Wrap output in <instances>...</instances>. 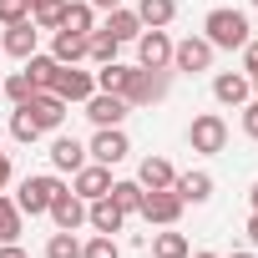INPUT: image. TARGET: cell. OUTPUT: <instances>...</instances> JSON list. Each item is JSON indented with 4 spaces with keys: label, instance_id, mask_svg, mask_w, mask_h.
Segmentation results:
<instances>
[{
    "label": "cell",
    "instance_id": "obj_20",
    "mask_svg": "<svg viewBox=\"0 0 258 258\" xmlns=\"http://www.w3.org/2000/svg\"><path fill=\"white\" fill-rule=\"evenodd\" d=\"M56 71H61V61H56V56H41V51H36V56H26V76H31V86H36V91H51V86H56Z\"/></svg>",
    "mask_w": 258,
    "mask_h": 258
},
{
    "label": "cell",
    "instance_id": "obj_4",
    "mask_svg": "<svg viewBox=\"0 0 258 258\" xmlns=\"http://www.w3.org/2000/svg\"><path fill=\"white\" fill-rule=\"evenodd\" d=\"M56 192H61V182H56V177H46V172H36V177H26V182H21L16 208H21V213H31V218H36V213H51V198H56Z\"/></svg>",
    "mask_w": 258,
    "mask_h": 258
},
{
    "label": "cell",
    "instance_id": "obj_23",
    "mask_svg": "<svg viewBox=\"0 0 258 258\" xmlns=\"http://www.w3.org/2000/svg\"><path fill=\"white\" fill-rule=\"evenodd\" d=\"M61 31L91 36V31H96V11L86 6V0H66V16H61Z\"/></svg>",
    "mask_w": 258,
    "mask_h": 258
},
{
    "label": "cell",
    "instance_id": "obj_12",
    "mask_svg": "<svg viewBox=\"0 0 258 258\" xmlns=\"http://www.w3.org/2000/svg\"><path fill=\"white\" fill-rule=\"evenodd\" d=\"M51 223L66 228V233H76V228L86 223V198H76L71 187H61V192L51 198Z\"/></svg>",
    "mask_w": 258,
    "mask_h": 258
},
{
    "label": "cell",
    "instance_id": "obj_35",
    "mask_svg": "<svg viewBox=\"0 0 258 258\" xmlns=\"http://www.w3.org/2000/svg\"><path fill=\"white\" fill-rule=\"evenodd\" d=\"M0 91H6V96L21 106V101H31V91H36V86H31V76H26V71H16V76H11L6 86H0Z\"/></svg>",
    "mask_w": 258,
    "mask_h": 258
},
{
    "label": "cell",
    "instance_id": "obj_28",
    "mask_svg": "<svg viewBox=\"0 0 258 258\" xmlns=\"http://www.w3.org/2000/svg\"><path fill=\"white\" fill-rule=\"evenodd\" d=\"M116 46H121V41H111L106 31H91V36H86V56H91L96 66H106V61H116Z\"/></svg>",
    "mask_w": 258,
    "mask_h": 258
},
{
    "label": "cell",
    "instance_id": "obj_15",
    "mask_svg": "<svg viewBox=\"0 0 258 258\" xmlns=\"http://www.w3.org/2000/svg\"><path fill=\"white\" fill-rule=\"evenodd\" d=\"M86 223H91L96 233H106V238H111V233H121L126 213H121V208H116L111 198H91V203H86Z\"/></svg>",
    "mask_w": 258,
    "mask_h": 258
},
{
    "label": "cell",
    "instance_id": "obj_6",
    "mask_svg": "<svg viewBox=\"0 0 258 258\" xmlns=\"http://www.w3.org/2000/svg\"><path fill=\"white\" fill-rule=\"evenodd\" d=\"M21 106L31 111V121L41 126V132H56V126L66 121V101L56 91H31V101H21Z\"/></svg>",
    "mask_w": 258,
    "mask_h": 258
},
{
    "label": "cell",
    "instance_id": "obj_1",
    "mask_svg": "<svg viewBox=\"0 0 258 258\" xmlns=\"http://www.w3.org/2000/svg\"><path fill=\"white\" fill-rule=\"evenodd\" d=\"M203 36H208V46H213V51H243V46L253 41V36H248V16H243V11H208Z\"/></svg>",
    "mask_w": 258,
    "mask_h": 258
},
{
    "label": "cell",
    "instance_id": "obj_14",
    "mask_svg": "<svg viewBox=\"0 0 258 258\" xmlns=\"http://www.w3.org/2000/svg\"><path fill=\"white\" fill-rule=\"evenodd\" d=\"M248 91H253V76H243V71H223V76H213V96H218L223 106H243Z\"/></svg>",
    "mask_w": 258,
    "mask_h": 258
},
{
    "label": "cell",
    "instance_id": "obj_22",
    "mask_svg": "<svg viewBox=\"0 0 258 258\" xmlns=\"http://www.w3.org/2000/svg\"><path fill=\"white\" fill-rule=\"evenodd\" d=\"M172 16H177V0H142V6H137V21H142V31H162Z\"/></svg>",
    "mask_w": 258,
    "mask_h": 258
},
{
    "label": "cell",
    "instance_id": "obj_31",
    "mask_svg": "<svg viewBox=\"0 0 258 258\" xmlns=\"http://www.w3.org/2000/svg\"><path fill=\"white\" fill-rule=\"evenodd\" d=\"M16 238H21V208L0 198V243H16Z\"/></svg>",
    "mask_w": 258,
    "mask_h": 258
},
{
    "label": "cell",
    "instance_id": "obj_40",
    "mask_svg": "<svg viewBox=\"0 0 258 258\" xmlns=\"http://www.w3.org/2000/svg\"><path fill=\"white\" fill-rule=\"evenodd\" d=\"M248 243L258 248V208H253V218H248Z\"/></svg>",
    "mask_w": 258,
    "mask_h": 258
},
{
    "label": "cell",
    "instance_id": "obj_45",
    "mask_svg": "<svg viewBox=\"0 0 258 258\" xmlns=\"http://www.w3.org/2000/svg\"><path fill=\"white\" fill-rule=\"evenodd\" d=\"M253 91H258V76H253Z\"/></svg>",
    "mask_w": 258,
    "mask_h": 258
},
{
    "label": "cell",
    "instance_id": "obj_43",
    "mask_svg": "<svg viewBox=\"0 0 258 258\" xmlns=\"http://www.w3.org/2000/svg\"><path fill=\"white\" fill-rule=\"evenodd\" d=\"M253 208H258V182H253Z\"/></svg>",
    "mask_w": 258,
    "mask_h": 258
},
{
    "label": "cell",
    "instance_id": "obj_5",
    "mask_svg": "<svg viewBox=\"0 0 258 258\" xmlns=\"http://www.w3.org/2000/svg\"><path fill=\"white\" fill-rule=\"evenodd\" d=\"M101 167H116L126 152H132V142H126V132L121 126H96V137H91V147H86Z\"/></svg>",
    "mask_w": 258,
    "mask_h": 258
},
{
    "label": "cell",
    "instance_id": "obj_13",
    "mask_svg": "<svg viewBox=\"0 0 258 258\" xmlns=\"http://www.w3.org/2000/svg\"><path fill=\"white\" fill-rule=\"evenodd\" d=\"M51 91H56L61 101H86V96L96 91V76H91V71H76V66H61Z\"/></svg>",
    "mask_w": 258,
    "mask_h": 258
},
{
    "label": "cell",
    "instance_id": "obj_32",
    "mask_svg": "<svg viewBox=\"0 0 258 258\" xmlns=\"http://www.w3.org/2000/svg\"><path fill=\"white\" fill-rule=\"evenodd\" d=\"M11 137H16V142H36V137H41V126L31 121L26 106H16V116H11Z\"/></svg>",
    "mask_w": 258,
    "mask_h": 258
},
{
    "label": "cell",
    "instance_id": "obj_11",
    "mask_svg": "<svg viewBox=\"0 0 258 258\" xmlns=\"http://www.w3.org/2000/svg\"><path fill=\"white\" fill-rule=\"evenodd\" d=\"M71 177H76V182H71V192H76V198H86V203L111 192V167H101V162H86V167H76Z\"/></svg>",
    "mask_w": 258,
    "mask_h": 258
},
{
    "label": "cell",
    "instance_id": "obj_39",
    "mask_svg": "<svg viewBox=\"0 0 258 258\" xmlns=\"http://www.w3.org/2000/svg\"><path fill=\"white\" fill-rule=\"evenodd\" d=\"M11 182V152H0V187Z\"/></svg>",
    "mask_w": 258,
    "mask_h": 258
},
{
    "label": "cell",
    "instance_id": "obj_24",
    "mask_svg": "<svg viewBox=\"0 0 258 258\" xmlns=\"http://www.w3.org/2000/svg\"><path fill=\"white\" fill-rule=\"evenodd\" d=\"M51 56H56L61 66H76V61L86 56V36H76V31H56V41H51Z\"/></svg>",
    "mask_w": 258,
    "mask_h": 258
},
{
    "label": "cell",
    "instance_id": "obj_25",
    "mask_svg": "<svg viewBox=\"0 0 258 258\" xmlns=\"http://www.w3.org/2000/svg\"><path fill=\"white\" fill-rule=\"evenodd\" d=\"M66 16V0H31V26L36 31H61Z\"/></svg>",
    "mask_w": 258,
    "mask_h": 258
},
{
    "label": "cell",
    "instance_id": "obj_9",
    "mask_svg": "<svg viewBox=\"0 0 258 258\" xmlns=\"http://www.w3.org/2000/svg\"><path fill=\"white\" fill-rule=\"evenodd\" d=\"M126 111H132L126 96H111V91H91V96H86V116H91L96 126H121Z\"/></svg>",
    "mask_w": 258,
    "mask_h": 258
},
{
    "label": "cell",
    "instance_id": "obj_30",
    "mask_svg": "<svg viewBox=\"0 0 258 258\" xmlns=\"http://www.w3.org/2000/svg\"><path fill=\"white\" fill-rule=\"evenodd\" d=\"M46 258H81V243H76V233L56 228V233H51V243H46Z\"/></svg>",
    "mask_w": 258,
    "mask_h": 258
},
{
    "label": "cell",
    "instance_id": "obj_33",
    "mask_svg": "<svg viewBox=\"0 0 258 258\" xmlns=\"http://www.w3.org/2000/svg\"><path fill=\"white\" fill-rule=\"evenodd\" d=\"M31 21V0H0V26H21Z\"/></svg>",
    "mask_w": 258,
    "mask_h": 258
},
{
    "label": "cell",
    "instance_id": "obj_18",
    "mask_svg": "<svg viewBox=\"0 0 258 258\" xmlns=\"http://www.w3.org/2000/svg\"><path fill=\"white\" fill-rule=\"evenodd\" d=\"M137 182H142L147 192H157V187H172V182H177V172H172V162H167V157H147V162L137 167Z\"/></svg>",
    "mask_w": 258,
    "mask_h": 258
},
{
    "label": "cell",
    "instance_id": "obj_7",
    "mask_svg": "<svg viewBox=\"0 0 258 258\" xmlns=\"http://www.w3.org/2000/svg\"><path fill=\"white\" fill-rule=\"evenodd\" d=\"M182 208H187V203H182L172 187H157V192L142 198V218H147V223H162V228H172V223L182 218Z\"/></svg>",
    "mask_w": 258,
    "mask_h": 258
},
{
    "label": "cell",
    "instance_id": "obj_36",
    "mask_svg": "<svg viewBox=\"0 0 258 258\" xmlns=\"http://www.w3.org/2000/svg\"><path fill=\"white\" fill-rule=\"evenodd\" d=\"M243 132L258 142V101H243Z\"/></svg>",
    "mask_w": 258,
    "mask_h": 258
},
{
    "label": "cell",
    "instance_id": "obj_41",
    "mask_svg": "<svg viewBox=\"0 0 258 258\" xmlns=\"http://www.w3.org/2000/svg\"><path fill=\"white\" fill-rule=\"evenodd\" d=\"M86 6H91V11H116L121 0H86Z\"/></svg>",
    "mask_w": 258,
    "mask_h": 258
},
{
    "label": "cell",
    "instance_id": "obj_2",
    "mask_svg": "<svg viewBox=\"0 0 258 258\" xmlns=\"http://www.w3.org/2000/svg\"><path fill=\"white\" fill-rule=\"evenodd\" d=\"M167 91H172V76H167V71H147V66H137L132 81H126V106H152V101H162Z\"/></svg>",
    "mask_w": 258,
    "mask_h": 258
},
{
    "label": "cell",
    "instance_id": "obj_44",
    "mask_svg": "<svg viewBox=\"0 0 258 258\" xmlns=\"http://www.w3.org/2000/svg\"><path fill=\"white\" fill-rule=\"evenodd\" d=\"M228 258H253V253H228Z\"/></svg>",
    "mask_w": 258,
    "mask_h": 258
},
{
    "label": "cell",
    "instance_id": "obj_34",
    "mask_svg": "<svg viewBox=\"0 0 258 258\" xmlns=\"http://www.w3.org/2000/svg\"><path fill=\"white\" fill-rule=\"evenodd\" d=\"M81 258H121V248H116L106 233H96L91 243H81Z\"/></svg>",
    "mask_w": 258,
    "mask_h": 258
},
{
    "label": "cell",
    "instance_id": "obj_27",
    "mask_svg": "<svg viewBox=\"0 0 258 258\" xmlns=\"http://www.w3.org/2000/svg\"><path fill=\"white\" fill-rule=\"evenodd\" d=\"M121 213H142V198H147V187L142 182H111V192H106Z\"/></svg>",
    "mask_w": 258,
    "mask_h": 258
},
{
    "label": "cell",
    "instance_id": "obj_19",
    "mask_svg": "<svg viewBox=\"0 0 258 258\" xmlns=\"http://www.w3.org/2000/svg\"><path fill=\"white\" fill-rule=\"evenodd\" d=\"M101 31H106L111 41H137V36H142V21H137V11H121V6H116V11H106V26H101Z\"/></svg>",
    "mask_w": 258,
    "mask_h": 258
},
{
    "label": "cell",
    "instance_id": "obj_47",
    "mask_svg": "<svg viewBox=\"0 0 258 258\" xmlns=\"http://www.w3.org/2000/svg\"><path fill=\"white\" fill-rule=\"evenodd\" d=\"M0 86H6V81H0Z\"/></svg>",
    "mask_w": 258,
    "mask_h": 258
},
{
    "label": "cell",
    "instance_id": "obj_29",
    "mask_svg": "<svg viewBox=\"0 0 258 258\" xmlns=\"http://www.w3.org/2000/svg\"><path fill=\"white\" fill-rule=\"evenodd\" d=\"M152 253H157V258H187L192 248H187L182 233H157V238H152Z\"/></svg>",
    "mask_w": 258,
    "mask_h": 258
},
{
    "label": "cell",
    "instance_id": "obj_38",
    "mask_svg": "<svg viewBox=\"0 0 258 258\" xmlns=\"http://www.w3.org/2000/svg\"><path fill=\"white\" fill-rule=\"evenodd\" d=\"M0 258H31V253H26L21 243H0Z\"/></svg>",
    "mask_w": 258,
    "mask_h": 258
},
{
    "label": "cell",
    "instance_id": "obj_10",
    "mask_svg": "<svg viewBox=\"0 0 258 258\" xmlns=\"http://www.w3.org/2000/svg\"><path fill=\"white\" fill-rule=\"evenodd\" d=\"M172 66H177V71H208V66H213V46H208V36H187V41H177V46H172Z\"/></svg>",
    "mask_w": 258,
    "mask_h": 258
},
{
    "label": "cell",
    "instance_id": "obj_26",
    "mask_svg": "<svg viewBox=\"0 0 258 258\" xmlns=\"http://www.w3.org/2000/svg\"><path fill=\"white\" fill-rule=\"evenodd\" d=\"M126 81H132V66H121V61H106L96 71V91H111V96H126Z\"/></svg>",
    "mask_w": 258,
    "mask_h": 258
},
{
    "label": "cell",
    "instance_id": "obj_16",
    "mask_svg": "<svg viewBox=\"0 0 258 258\" xmlns=\"http://www.w3.org/2000/svg\"><path fill=\"white\" fill-rule=\"evenodd\" d=\"M36 41H41V31L31 21H21V26H6V41H0V46H6L16 61H26V56H36Z\"/></svg>",
    "mask_w": 258,
    "mask_h": 258
},
{
    "label": "cell",
    "instance_id": "obj_46",
    "mask_svg": "<svg viewBox=\"0 0 258 258\" xmlns=\"http://www.w3.org/2000/svg\"><path fill=\"white\" fill-rule=\"evenodd\" d=\"M253 6H258V0H253Z\"/></svg>",
    "mask_w": 258,
    "mask_h": 258
},
{
    "label": "cell",
    "instance_id": "obj_8",
    "mask_svg": "<svg viewBox=\"0 0 258 258\" xmlns=\"http://www.w3.org/2000/svg\"><path fill=\"white\" fill-rule=\"evenodd\" d=\"M137 61H142L147 71H167V66H172V41H167V31H142V36H137Z\"/></svg>",
    "mask_w": 258,
    "mask_h": 258
},
{
    "label": "cell",
    "instance_id": "obj_3",
    "mask_svg": "<svg viewBox=\"0 0 258 258\" xmlns=\"http://www.w3.org/2000/svg\"><path fill=\"white\" fill-rule=\"evenodd\" d=\"M187 142H192V152H223V147H228V121H223L218 111H203V116H192V126H187Z\"/></svg>",
    "mask_w": 258,
    "mask_h": 258
},
{
    "label": "cell",
    "instance_id": "obj_42",
    "mask_svg": "<svg viewBox=\"0 0 258 258\" xmlns=\"http://www.w3.org/2000/svg\"><path fill=\"white\" fill-rule=\"evenodd\" d=\"M187 258H218V253H187Z\"/></svg>",
    "mask_w": 258,
    "mask_h": 258
},
{
    "label": "cell",
    "instance_id": "obj_17",
    "mask_svg": "<svg viewBox=\"0 0 258 258\" xmlns=\"http://www.w3.org/2000/svg\"><path fill=\"white\" fill-rule=\"evenodd\" d=\"M51 167H56V172H76V167H86V147H81L76 137H56V142H51Z\"/></svg>",
    "mask_w": 258,
    "mask_h": 258
},
{
    "label": "cell",
    "instance_id": "obj_37",
    "mask_svg": "<svg viewBox=\"0 0 258 258\" xmlns=\"http://www.w3.org/2000/svg\"><path fill=\"white\" fill-rule=\"evenodd\" d=\"M243 71H253V76H258V41H248V46H243Z\"/></svg>",
    "mask_w": 258,
    "mask_h": 258
},
{
    "label": "cell",
    "instance_id": "obj_21",
    "mask_svg": "<svg viewBox=\"0 0 258 258\" xmlns=\"http://www.w3.org/2000/svg\"><path fill=\"white\" fill-rule=\"evenodd\" d=\"M172 192H177L182 203H208V198H213V177H208V172H182V177L172 182Z\"/></svg>",
    "mask_w": 258,
    "mask_h": 258
}]
</instances>
